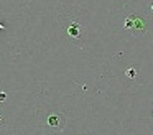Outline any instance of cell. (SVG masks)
<instances>
[{
	"label": "cell",
	"instance_id": "4",
	"mask_svg": "<svg viewBox=\"0 0 153 135\" xmlns=\"http://www.w3.org/2000/svg\"><path fill=\"white\" fill-rule=\"evenodd\" d=\"M125 76H127L128 79H135V78H137V69H135V68H128V69L125 71Z\"/></svg>",
	"mask_w": 153,
	"mask_h": 135
},
{
	"label": "cell",
	"instance_id": "7",
	"mask_svg": "<svg viewBox=\"0 0 153 135\" xmlns=\"http://www.w3.org/2000/svg\"><path fill=\"white\" fill-rule=\"evenodd\" d=\"M152 10H153V3H152Z\"/></svg>",
	"mask_w": 153,
	"mask_h": 135
},
{
	"label": "cell",
	"instance_id": "2",
	"mask_svg": "<svg viewBox=\"0 0 153 135\" xmlns=\"http://www.w3.org/2000/svg\"><path fill=\"white\" fill-rule=\"evenodd\" d=\"M123 30L133 33L135 36H143L148 33V25H146V20L142 15L132 13V15H127L125 22H123Z\"/></svg>",
	"mask_w": 153,
	"mask_h": 135
},
{
	"label": "cell",
	"instance_id": "3",
	"mask_svg": "<svg viewBox=\"0 0 153 135\" xmlns=\"http://www.w3.org/2000/svg\"><path fill=\"white\" fill-rule=\"evenodd\" d=\"M46 125H48V128H51V130H63L64 125H66V115H64L63 112L48 114Z\"/></svg>",
	"mask_w": 153,
	"mask_h": 135
},
{
	"label": "cell",
	"instance_id": "1",
	"mask_svg": "<svg viewBox=\"0 0 153 135\" xmlns=\"http://www.w3.org/2000/svg\"><path fill=\"white\" fill-rule=\"evenodd\" d=\"M63 31L66 35V38L69 40L71 43H76V45H81L84 41V36H86V31H84V25L81 20L73 18V16H68L64 20V26Z\"/></svg>",
	"mask_w": 153,
	"mask_h": 135
},
{
	"label": "cell",
	"instance_id": "5",
	"mask_svg": "<svg viewBox=\"0 0 153 135\" xmlns=\"http://www.w3.org/2000/svg\"><path fill=\"white\" fill-rule=\"evenodd\" d=\"M5 99H7V94L4 91H0V102H5Z\"/></svg>",
	"mask_w": 153,
	"mask_h": 135
},
{
	"label": "cell",
	"instance_id": "6",
	"mask_svg": "<svg viewBox=\"0 0 153 135\" xmlns=\"http://www.w3.org/2000/svg\"><path fill=\"white\" fill-rule=\"evenodd\" d=\"M4 122H5V117H4L2 114H0V124H4Z\"/></svg>",
	"mask_w": 153,
	"mask_h": 135
}]
</instances>
